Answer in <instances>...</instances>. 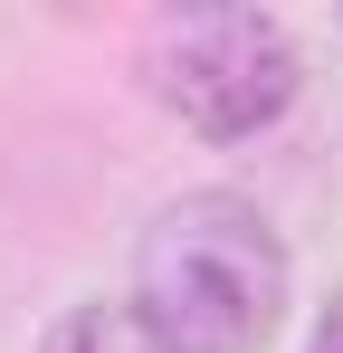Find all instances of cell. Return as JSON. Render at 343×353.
<instances>
[{
	"instance_id": "cell-2",
	"label": "cell",
	"mask_w": 343,
	"mask_h": 353,
	"mask_svg": "<svg viewBox=\"0 0 343 353\" xmlns=\"http://www.w3.org/2000/svg\"><path fill=\"white\" fill-rule=\"evenodd\" d=\"M143 86L200 143H248L295 105L305 58L267 10H172L143 48Z\"/></svg>"
},
{
	"instance_id": "cell-1",
	"label": "cell",
	"mask_w": 343,
	"mask_h": 353,
	"mask_svg": "<svg viewBox=\"0 0 343 353\" xmlns=\"http://www.w3.org/2000/svg\"><path fill=\"white\" fill-rule=\"evenodd\" d=\"M134 315L163 353H258L286 315V239L238 191H181L134 239Z\"/></svg>"
},
{
	"instance_id": "cell-4",
	"label": "cell",
	"mask_w": 343,
	"mask_h": 353,
	"mask_svg": "<svg viewBox=\"0 0 343 353\" xmlns=\"http://www.w3.org/2000/svg\"><path fill=\"white\" fill-rule=\"evenodd\" d=\"M315 353H343V305L324 315V344H315Z\"/></svg>"
},
{
	"instance_id": "cell-3",
	"label": "cell",
	"mask_w": 343,
	"mask_h": 353,
	"mask_svg": "<svg viewBox=\"0 0 343 353\" xmlns=\"http://www.w3.org/2000/svg\"><path fill=\"white\" fill-rule=\"evenodd\" d=\"M39 353H163V344H153V325L134 315V296H124V305L86 296V305H67V315L48 325V344H39Z\"/></svg>"
}]
</instances>
